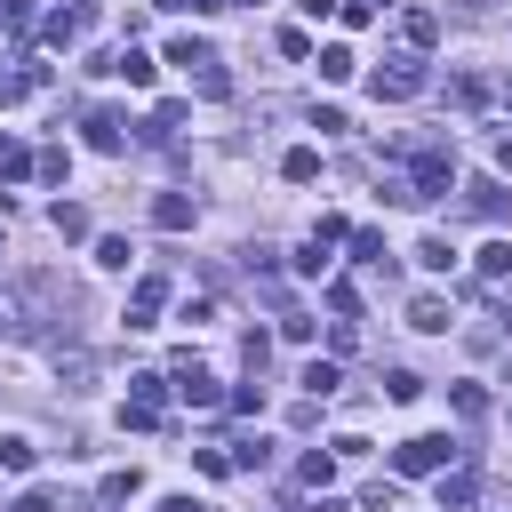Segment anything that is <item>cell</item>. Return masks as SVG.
<instances>
[{
  "label": "cell",
  "instance_id": "12",
  "mask_svg": "<svg viewBox=\"0 0 512 512\" xmlns=\"http://www.w3.org/2000/svg\"><path fill=\"white\" fill-rule=\"evenodd\" d=\"M400 40H408V48L424 56V48L440 40V16H432V8H408V16H400Z\"/></svg>",
  "mask_w": 512,
  "mask_h": 512
},
{
  "label": "cell",
  "instance_id": "11",
  "mask_svg": "<svg viewBox=\"0 0 512 512\" xmlns=\"http://www.w3.org/2000/svg\"><path fill=\"white\" fill-rule=\"evenodd\" d=\"M80 24H88L80 8H56V16H40V40H48V48H72V40H80Z\"/></svg>",
  "mask_w": 512,
  "mask_h": 512
},
{
  "label": "cell",
  "instance_id": "17",
  "mask_svg": "<svg viewBox=\"0 0 512 512\" xmlns=\"http://www.w3.org/2000/svg\"><path fill=\"white\" fill-rule=\"evenodd\" d=\"M280 176H288V184H312V176H320V152H312V144L280 152Z\"/></svg>",
  "mask_w": 512,
  "mask_h": 512
},
{
  "label": "cell",
  "instance_id": "19",
  "mask_svg": "<svg viewBox=\"0 0 512 512\" xmlns=\"http://www.w3.org/2000/svg\"><path fill=\"white\" fill-rule=\"evenodd\" d=\"M336 384H344V368H336V360H304V392H312V400H328Z\"/></svg>",
  "mask_w": 512,
  "mask_h": 512
},
{
  "label": "cell",
  "instance_id": "26",
  "mask_svg": "<svg viewBox=\"0 0 512 512\" xmlns=\"http://www.w3.org/2000/svg\"><path fill=\"white\" fill-rule=\"evenodd\" d=\"M136 488H144V472H136V464H128V472H104V504H128Z\"/></svg>",
  "mask_w": 512,
  "mask_h": 512
},
{
  "label": "cell",
  "instance_id": "34",
  "mask_svg": "<svg viewBox=\"0 0 512 512\" xmlns=\"http://www.w3.org/2000/svg\"><path fill=\"white\" fill-rule=\"evenodd\" d=\"M16 512H56V488H24V504Z\"/></svg>",
  "mask_w": 512,
  "mask_h": 512
},
{
  "label": "cell",
  "instance_id": "4",
  "mask_svg": "<svg viewBox=\"0 0 512 512\" xmlns=\"http://www.w3.org/2000/svg\"><path fill=\"white\" fill-rule=\"evenodd\" d=\"M160 312H168V280H160V272H144V280L128 288V312H120V320H128V328H152Z\"/></svg>",
  "mask_w": 512,
  "mask_h": 512
},
{
  "label": "cell",
  "instance_id": "36",
  "mask_svg": "<svg viewBox=\"0 0 512 512\" xmlns=\"http://www.w3.org/2000/svg\"><path fill=\"white\" fill-rule=\"evenodd\" d=\"M160 512H208L200 496H160Z\"/></svg>",
  "mask_w": 512,
  "mask_h": 512
},
{
  "label": "cell",
  "instance_id": "6",
  "mask_svg": "<svg viewBox=\"0 0 512 512\" xmlns=\"http://www.w3.org/2000/svg\"><path fill=\"white\" fill-rule=\"evenodd\" d=\"M432 496H440V512H464V504H472V496H480V472H472V464H448V472H440V488H432Z\"/></svg>",
  "mask_w": 512,
  "mask_h": 512
},
{
  "label": "cell",
  "instance_id": "37",
  "mask_svg": "<svg viewBox=\"0 0 512 512\" xmlns=\"http://www.w3.org/2000/svg\"><path fill=\"white\" fill-rule=\"evenodd\" d=\"M496 168H504V176H512V136H496Z\"/></svg>",
  "mask_w": 512,
  "mask_h": 512
},
{
  "label": "cell",
  "instance_id": "13",
  "mask_svg": "<svg viewBox=\"0 0 512 512\" xmlns=\"http://www.w3.org/2000/svg\"><path fill=\"white\" fill-rule=\"evenodd\" d=\"M112 72H120L128 88H152V80H160V64H152L144 48H120V56H112Z\"/></svg>",
  "mask_w": 512,
  "mask_h": 512
},
{
  "label": "cell",
  "instance_id": "10",
  "mask_svg": "<svg viewBox=\"0 0 512 512\" xmlns=\"http://www.w3.org/2000/svg\"><path fill=\"white\" fill-rule=\"evenodd\" d=\"M40 312H32V288H0V336H24Z\"/></svg>",
  "mask_w": 512,
  "mask_h": 512
},
{
  "label": "cell",
  "instance_id": "24",
  "mask_svg": "<svg viewBox=\"0 0 512 512\" xmlns=\"http://www.w3.org/2000/svg\"><path fill=\"white\" fill-rule=\"evenodd\" d=\"M352 256H360V264H376V272H384V232H376V224H360V232H352Z\"/></svg>",
  "mask_w": 512,
  "mask_h": 512
},
{
  "label": "cell",
  "instance_id": "3",
  "mask_svg": "<svg viewBox=\"0 0 512 512\" xmlns=\"http://www.w3.org/2000/svg\"><path fill=\"white\" fill-rule=\"evenodd\" d=\"M368 88H376V96H416V88H424V56L408 48V56L376 64V72H368Z\"/></svg>",
  "mask_w": 512,
  "mask_h": 512
},
{
  "label": "cell",
  "instance_id": "25",
  "mask_svg": "<svg viewBox=\"0 0 512 512\" xmlns=\"http://www.w3.org/2000/svg\"><path fill=\"white\" fill-rule=\"evenodd\" d=\"M128 256H136V248H128L120 232H104V240H96V264H104V272H128Z\"/></svg>",
  "mask_w": 512,
  "mask_h": 512
},
{
  "label": "cell",
  "instance_id": "7",
  "mask_svg": "<svg viewBox=\"0 0 512 512\" xmlns=\"http://www.w3.org/2000/svg\"><path fill=\"white\" fill-rule=\"evenodd\" d=\"M168 64H184V72H192V80H200V72H216V64H224V56H216V48H208V40H192V32H176V40H168Z\"/></svg>",
  "mask_w": 512,
  "mask_h": 512
},
{
  "label": "cell",
  "instance_id": "30",
  "mask_svg": "<svg viewBox=\"0 0 512 512\" xmlns=\"http://www.w3.org/2000/svg\"><path fill=\"white\" fill-rule=\"evenodd\" d=\"M0 176H32V152L16 136H0Z\"/></svg>",
  "mask_w": 512,
  "mask_h": 512
},
{
  "label": "cell",
  "instance_id": "5",
  "mask_svg": "<svg viewBox=\"0 0 512 512\" xmlns=\"http://www.w3.org/2000/svg\"><path fill=\"white\" fill-rule=\"evenodd\" d=\"M168 384H176V392H184V400H192V408H216V400H224V392H216V376H208V368H200V360H192V352H184V360H176V368H168Z\"/></svg>",
  "mask_w": 512,
  "mask_h": 512
},
{
  "label": "cell",
  "instance_id": "1",
  "mask_svg": "<svg viewBox=\"0 0 512 512\" xmlns=\"http://www.w3.org/2000/svg\"><path fill=\"white\" fill-rule=\"evenodd\" d=\"M448 464H456V440H448V432H416V440L392 448V472H408V480H424V472L440 480Z\"/></svg>",
  "mask_w": 512,
  "mask_h": 512
},
{
  "label": "cell",
  "instance_id": "23",
  "mask_svg": "<svg viewBox=\"0 0 512 512\" xmlns=\"http://www.w3.org/2000/svg\"><path fill=\"white\" fill-rule=\"evenodd\" d=\"M232 464H240V472H264V464H272V440H264V432H256V440H232Z\"/></svg>",
  "mask_w": 512,
  "mask_h": 512
},
{
  "label": "cell",
  "instance_id": "14",
  "mask_svg": "<svg viewBox=\"0 0 512 512\" xmlns=\"http://www.w3.org/2000/svg\"><path fill=\"white\" fill-rule=\"evenodd\" d=\"M48 232H56V240H88V208H80V200H56V208H48Z\"/></svg>",
  "mask_w": 512,
  "mask_h": 512
},
{
  "label": "cell",
  "instance_id": "18",
  "mask_svg": "<svg viewBox=\"0 0 512 512\" xmlns=\"http://www.w3.org/2000/svg\"><path fill=\"white\" fill-rule=\"evenodd\" d=\"M408 328L440 336V328H448V304H440V296H416V304H408Z\"/></svg>",
  "mask_w": 512,
  "mask_h": 512
},
{
  "label": "cell",
  "instance_id": "40",
  "mask_svg": "<svg viewBox=\"0 0 512 512\" xmlns=\"http://www.w3.org/2000/svg\"><path fill=\"white\" fill-rule=\"evenodd\" d=\"M504 336H512V312H504Z\"/></svg>",
  "mask_w": 512,
  "mask_h": 512
},
{
  "label": "cell",
  "instance_id": "33",
  "mask_svg": "<svg viewBox=\"0 0 512 512\" xmlns=\"http://www.w3.org/2000/svg\"><path fill=\"white\" fill-rule=\"evenodd\" d=\"M448 400H456V416H480V408H488V392H480V384H456Z\"/></svg>",
  "mask_w": 512,
  "mask_h": 512
},
{
  "label": "cell",
  "instance_id": "31",
  "mask_svg": "<svg viewBox=\"0 0 512 512\" xmlns=\"http://www.w3.org/2000/svg\"><path fill=\"white\" fill-rule=\"evenodd\" d=\"M328 312H344V320H352V312H360V288H352V280H328Z\"/></svg>",
  "mask_w": 512,
  "mask_h": 512
},
{
  "label": "cell",
  "instance_id": "2",
  "mask_svg": "<svg viewBox=\"0 0 512 512\" xmlns=\"http://www.w3.org/2000/svg\"><path fill=\"white\" fill-rule=\"evenodd\" d=\"M448 184H456V160H448V144H424V152L408 160V200H448Z\"/></svg>",
  "mask_w": 512,
  "mask_h": 512
},
{
  "label": "cell",
  "instance_id": "9",
  "mask_svg": "<svg viewBox=\"0 0 512 512\" xmlns=\"http://www.w3.org/2000/svg\"><path fill=\"white\" fill-rule=\"evenodd\" d=\"M192 216H200L192 192H160V200H152V224H160V232H192Z\"/></svg>",
  "mask_w": 512,
  "mask_h": 512
},
{
  "label": "cell",
  "instance_id": "29",
  "mask_svg": "<svg viewBox=\"0 0 512 512\" xmlns=\"http://www.w3.org/2000/svg\"><path fill=\"white\" fill-rule=\"evenodd\" d=\"M0 464H8V472H32V440L8 432V440H0Z\"/></svg>",
  "mask_w": 512,
  "mask_h": 512
},
{
  "label": "cell",
  "instance_id": "35",
  "mask_svg": "<svg viewBox=\"0 0 512 512\" xmlns=\"http://www.w3.org/2000/svg\"><path fill=\"white\" fill-rule=\"evenodd\" d=\"M152 8H176V16H184V8H192V16H216L224 0H152Z\"/></svg>",
  "mask_w": 512,
  "mask_h": 512
},
{
  "label": "cell",
  "instance_id": "27",
  "mask_svg": "<svg viewBox=\"0 0 512 512\" xmlns=\"http://www.w3.org/2000/svg\"><path fill=\"white\" fill-rule=\"evenodd\" d=\"M480 272H488V280H512V240H488V248H480Z\"/></svg>",
  "mask_w": 512,
  "mask_h": 512
},
{
  "label": "cell",
  "instance_id": "41",
  "mask_svg": "<svg viewBox=\"0 0 512 512\" xmlns=\"http://www.w3.org/2000/svg\"><path fill=\"white\" fill-rule=\"evenodd\" d=\"M240 8H264V0H240Z\"/></svg>",
  "mask_w": 512,
  "mask_h": 512
},
{
  "label": "cell",
  "instance_id": "21",
  "mask_svg": "<svg viewBox=\"0 0 512 512\" xmlns=\"http://www.w3.org/2000/svg\"><path fill=\"white\" fill-rule=\"evenodd\" d=\"M416 264H424V272H448V264H456V248H448L440 232H424V240H416Z\"/></svg>",
  "mask_w": 512,
  "mask_h": 512
},
{
  "label": "cell",
  "instance_id": "16",
  "mask_svg": "<svg viewBox=\"0 0 512 512\" xmlns=\"http://www.w3.org/2000/svg\"><path fill=\"white\" fill-rule=\"evenodd\" d=\"M352 72H360V56H352L344 40H328V48H320V80H352Z\"/></svg>",
  "mask_w": 512,
  "mask_h": 512
},
{
  "label": "cell",
  "instance_id": "38",
  "mask_svg": "<svg viewBox=\"0 0 512 512\" xmlns=\"http://www.w3.org/2000/svg\"><path fill=\"white\" fill-rule=\"evenodd\" d=\"M312 512H344V496H312Z\"/></svg>",
  "mask_w": 512,
  "mask_h": 512
},
{
  "label": "cell",
  "instance_id": "39",
  "mask_svg": "<svg viewBox=\"0 0 512 512\" xmlns=\"http://www.w3.org/2000/svg\"><path fill=\"white\" fill-rule=\"evenodd\" d=\"M72 8H80V16H88V8H96V0H72Z\"/></svg>",
  "mask_w": 512,
  "mask_h": 512
},
{
  "label": "cell",
  "instance_id": "32",
  "mask_svg": "<svg viewBox=\"0 0 512 512\" xmlns=\"http://www.w3.org/2000/svg\"><path fill=\"white\" fill-rule=\"evenodd\" d=\"M312 128H320V136H344V128H352V120H344V112H336V104H312Z\"/></svg>",
  "mask_w": 512,
  "mask_h": 512
},
{
  "label": "cell",
  "instance_id": "22",
  "mask_svg": "<svg viewBox=\"0 0 512 512\" xmlns=\"http://www.w3.org/2000/svg\"><path fill=\"white\" fill-rule=\"evenodd\" d=\"M416 392H424V376H416V368H392V376H384V400H392V408H408Z\"/></svg>",
  "mask_w": 512,
  "mask_h": 512
},
{
  "label": "cell",
  "instance_id": "28",
  "mask_svg": "<svg viewBox=\"0 0 512 512\" xmlns=\"http://www.w3.org/2000/svg\"><path fill=\"white\" fill-rule=\"evenodd\" d=\"M296 272H304V280H328V248L304 240V248H296Z\"/></svg>",
  "mask_w": 512,
  "mask_h": 512
},
{
  "label": "cell",
  "instance_id": "20",
  "mask_svg": "<svg viewBox=\"0 0 512 512\" xmlns=\"http://www.w3.org/2000/svg\"><path fill=\"white\" fill-rule=\"evenodd\" d=\"M296 480H304L312 496H328V480H336V448H328V456H304V464H296Z\"/></svg>",
  "mask_w": 512,
  "mask_h": 512
},
{
  "label": "cell",
  "instance_id": "8",
  "mask_svg": "<svg viewBox=\"0 0 512 512\" xmlns=\"http://www.w3.org/2000/svg\"><path fill=\"white\" fill-rule=\"evenodd\" d=\"M80 128H88V144H96V152H120V144H128V120H120V112H104V104H96Z\"/></svg>",
  "mask_w": 512,
  "mask_h": 512
},
{
  "label": "cell",
  "instance_id": "15",
  "mask_svg": "<svg viewBox=\"0 0 512 512\" xmlns=\"http://www.w3.org/2000/svg\"><path fill=\"white\" fill-rule=\"evenodd\" d=\"M128 400L160 416V400H168V376H160V368H144V376H128Z\"/></svg>",
  "mask_w": 512,
  "mask_h": 512
}]
</instances>
